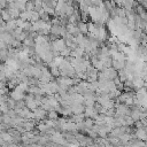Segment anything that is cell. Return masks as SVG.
Listing matches in <instances>:
<instances>
[{
    "label": "cell",
    "mask_w": 147,
    "mask_h": 147,
    "mask_svg": "<svg viewBox=\"0 0 147 147\" xmlns=\"http://www.w3.org/2000/svg\"><path fill=\"white\" fill-rule=\"evenodd\" d=\"M77 26H78V30L80 33H86L88 32V29H87V23L84 22V21H79L77 23Z\"/></svg>",
    "instance_id": "1"
},
{
    "label": "cell",
    "mask_w": 147,
    "mask_h": 147,
    "mask_svg": "<svg viewBox=\"0 0 147 147\" xmlns=\"http://www.w3.org/2000/svg\"><path fill=\"white\" fill-rule=\"evenodd\" d=\"M0 13H1L2 20H3L5 22H7V21H10V20H15V18H13V17H11V15H10V13H9V10H8L7 8L2 9Z\"/></svg>",
    "instance_id": "2"
},
{
    "label": "cell",
    "mask_w": 147,
    "mask_h": 147,
    "mask_svg": "<svg viewBox=\"0 0 147 147\" xmlns=\"http://www.w3.org/2000/svg\"><path fill=\"white\" fill-rule=\"evenodd\" d=\"M20 18H22L24 22H25V21H30V20H31V17H30V11H28V10L21 11V14H20Z\"/></svg>",
    "instance_id": "3"
},
{
    "label": "cell",
    "mask_w": 147,
    "mask_h": 147,
    "mask_svg": "<svg viewBox=\"0 0 147 147\" xmlns=\"http://www.w3.org/2000/svg\"><path fill=\"white\" fill-rule=\"evenodd\" d=\"M25 9H26L28 11H32V10H34V3H33L31 0H29V1L25 3Z\"/></svg>",
    "instance_id": "4"
}]
</instances>
